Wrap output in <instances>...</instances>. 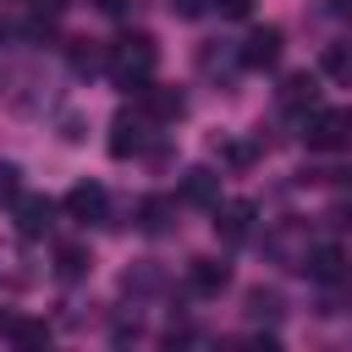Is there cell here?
Here are the masks:
<instances>
[{
    "label": "cell",
    "mask_w": 352,
    "mask_h": 352,
    "mask_svg": "<svg viewBox=\"0 0 352 352\" xmlns=\"http://www.w3.org/2000/svg\"><path fill=\"white\" fill-rule=\"evenodd\" d=\"M154 66H160V50H154V38L148 33H121L110 50H104V72H110V82L116 88H143V82H154Z\"/></svg>",
    "instance_id": "cell-1"
},
{
    "label": "cell",
    "mask_w": 352,
    "mask_h": 352,
    "mask_svg": "<svg viewBox=\"0 0 352 352\" xmlns=\"http://www.w3.org/2000/svg\"><path fill=\"white\" fill-rule=\"evenodd\" d=\"M302 143L314 148V154H341V148H352V110H314L308 121H302Z\"/></svg>",
    "instance_id": "cell-2"
},
{
    "label": "cell",
    "mask_w": 352,
    "mask_h": 352,
    "mask_svg": "<svg viewBox=\"0 0 352 352\" xmlns=\"http://www.w3.org/2000/svg\"><path fill=\"white\" fill-rule=\"evenodd\" d=\"M60 209H66L72 220H82V226H99V220L110 214V192H104L99 182H77V187H66Z\"/></svg>",
    "instance_id": "cell-3"
},
{
    "label": "cell",
    "mask_w": 352,
    "mask_h": 352,
    "mask_svg": "<svg viewBox=\"0 0 352 352\" xmlns=\"http://www.w3.org/2000/svg\"><path fill=\"white\" fill-rule=\"evenodd\" d=\"M143 143H148V116L143 110H121L110 121V154L116 160H132V154H143Z\"/></svg>",
    "instance_id": "cell-4"
},
{
    "label": "cell",
    "mask_w": 352,
    "mask_h": 352,
    "mask_svg": "<svg viewBox=\"0 0 352 352\" xmlns=\"http://www.w3.org/2000/svg\"><path fill=\"white\" fill-rule=\"evenodd\" d=\"M280 28H253L248 38H242V50H236V60L248 66V72H270L275 60H280Z\"/></svg>",
    "instance_id": "cell-5"
},
{
    "label": "cell",
    "mask_w": 352,
    "mask_h": 352,
    "mask_svg": "<svg viewBox=\"0 0 352 352\" xmlns=\"http://www.w3.org/2000/svg\"><path fill=\"white\" fill-rule=\"evenodd\" d=\"M302 270L319 280V286H346L352 280V258L336 248V242H324V248H314L308 258H302Z\"/></svg>",
    "instance_id": "cell-6"
},
{
    "label": "cell",
    "mask_w": 352,
    "mask_h": 352,
    "mask_svg": "<svg viewBox=\"0 0 352 352\" xmlns=\"http://www.w3.org/2000/svg\"><path fill=\"white\" fill-rule=\"evenodd\" d=\"M253 204L248 198H231V204H214V236L220 242H242L248 231H253Z\"/></svg>",
    "instance_id": "cell-7"
},
{
    "label": "cell",
    "mask_w": 352,
    "mask_h": 352,
    "mask_svg": "<svg viewBox=\"0 0 352 352\" xmlns=\"http://www.w3.org/2000/svg\"><path fill=\"white\" fill-rule=\"evenodd\" d=\"M138 99H143V116H148V121H176V116L187 110V99H182L176 88H165V82H143Z\"/></svg>",
    "instance_id": "cell-8"
},
{
    "label": "cell",
    "mask_w": 352,
    "mask_h": 352,
    "mask_svg": "<svg viewBox=\"0 0 352 352\" xmlns=\"http://www.w3.org/2000/svg\"><path fill=\"white\" fill-rule=\"evenodd\" d=\"M226 280H231V270H226L220 258H192V264H187V286H192L198 297H220Z\"/></svg>",
    "instance_id": "cell-9"
},
{
    "label": "cell",
    "mask_w": 352,
    "mask_h": 352,
    "mask_svg": "<svg viewBox=\"0 0 352 352\" xmlns=\"http://www.w3.org/2000/svg\"><path fill=\"white\" fill-rule=\"evenodd\" d=\"M50 214H55L50 198H38V192H22V198H16V231H22V236H44V231H50Z\"/></svg>",
    "instance_id": "cell-10"
},
{
    "label": "cell",
    "mask_w": 352,
    "mask_h": 352,
    "mask_svg": "<svg viewBox=\"0 0 352 352\" xmlns=\"http://www.w3.org/2000/svg\"><path fill=\"white\" fill-rule=\"evenodd\" d=\"M182 198H187V204H220V176H214L209 165H192V170L182 176Z\"/></svg>",
    "instance_id": "cell-11"
},
{
    "label": "cell",
    "mask_w": 352,
    "mask_h": 352,
    "mask_svg": "<svg viewBox=\"0 0 352 352\" xmlns=\"http://www.w3.org/2000/svg\"><path fill=\"white\" fill-rule=\"evenodd\" d=\"M319 72L336 82V88H352V44L341 38V44H324V55H319Z\"/></svg>",
    "instance_id": "cell-12"
},
{
    "label": "cell",
    "mask_w": 352,
    "mask_h": 352,
    "mask_svg": "<svg viewBox=\"0 0 352 352\" xmlns=\"http://www.w3.org/2000/svg\"><path fill=\"white\" fill-rule=\"evenodd\" d=\"M319 99V82L308 77V72H292L286 82H280V110H302V104H314Z\"/></svg>",
    "instance_id": "cell-13"
},
{
    "label": "cell",
    "mask_w": 352,
    "mask_h": 352,
    "mask_svg": "<svg viewBox=\"0 0 352 352\" xmlns=\"http://www.w3.org/2000/svg\"><path fill=\"white\" fill-rule=\"evenodd\" d=\"M170 214H176V204H170V198H143L138 226H143L148 236H160V231H170Z\"/></svg>",
    "instance_id": "cell-14"
},
{
    "label": "cell",
    "mask_w": 352,
    "mask_h": 352,
    "mask_svg": "<svg viewBox=\"0 0 352 352\" xmlns=\"http://www.w3.org/2000/svg\"><path fill=\"white\" fill-rule=\"evenodd\" d=\"M11 341L16 346H44L50 341V324L44 319H11Z\"/></svg>",
    "instance_id": "cell-15"
},
{
    "label": "cell",
    "mask_w": 352,
    "mask_h": 352,
    "mask_svg": "<svg viewBox=\"0 0 352 352\" xmlns=\"http://www.w3.org/2000/svg\"><path fill=\"white\" fill-rule=\"evenodd\" d=\"M88 264H94V258H88L82 248H60V275H66V280H77Z\"/></svg>",
    "instance_id": "cell-16"
},
{
    "label": "cell",
    "mask_w": 352,
    "mask_h": 352,
    "mask_svg": "<svg viewBox=\"0 0 352 352\" xmlns=\"http://www.w3.org/2000/svg\"><path fill=\"white\" fill-rule=\"evenodd\" d=\"M209 6H214L220 16H231V22H242V16L253 11V0H209Z\"/></svg>",
    "instance_id": "cell-17"
},
{
    "label": "cell",
    "mask_w": 352,
    "mask_h": 352,
    "mask_svg": "<svg viewBox=\"0 0 352 352\" xmlns=\"http://www.w3.org/2000/svg\"><path fill=\"white\" fill-rule=\"evenodd\" d=\"M16 176H22L16 165H0V198H16V187H22Z\"/></svg>",
    "instance_id": "cell-18"
},
{
    "label": "cell",
    "mask_w": 352,
    "mask_h": 352,
    "mask_svg": "<svg viewBox=\"0 0 352 352\" xmlns=\"http://www.w3.org/2000/svg\"><path fill=\"white\" fill-rule=\"evenodd\" d=\"M170 11H176V16H198V11H204V0H170Z\"/></svg>",
    "instance_id": "cell-19"
},
{
    "label": "cell",
    "mask_w": 352,
    "mask_h": 352,
    "mask_svg": "<svg viewBox=\"0 0 352 352\" xmlns=\"http://www.w3.org/2000/svg\"><path fill=\"white\" fill-rule=\"evenodd\" d=\"M94 6H99L104 16H121V11H126V0H94Z\"/></svg>",
    "instance_id": "cell-20"
}]
</instances>
